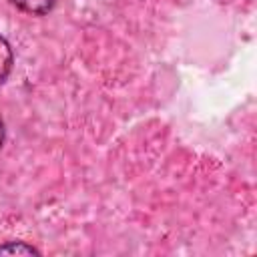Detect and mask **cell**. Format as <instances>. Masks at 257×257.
<instances>
[{
    "label": "cell",
    "mask_w": 257,
    "mask_h": 257,
    "mask_svg": "<svg viewBox=\"0 0 257 257\" xmlns=\"http://www.w3.org/2000/svg\"><path fill=\"white\" fill-rule=\"evenodd\" d=\"M10 2L28 14H46L54 6V0H10Z\"/></svg>",
    "instance_id": "obj_1"
},
{
    "label": "cell",
    "mask_w": 257,
    "mask_h": 257,
    "mask_svg": "<svg viewBox=\"0 0 257 257\" xmlns=\"http://www.w3.org/2000/svg\"><path fill=\"white\" fill-rule=\"evenodd\" d=\"M10 68H12V48H10V44L0 36V82L6 80Z\"/></svg>",
    "instance_id": "obj_2"
},
{
    "label": "cell",
    "mask_w": 257,
    "mask_h": 257,
    "mask_svg": "<svg viewBox=\"0 0 257 257\" xmlns=\"http://www.w3.org/2000/svg\"><path fill=\"white\" fill-rule=\"evenodd\" d=\"M2 143H4V122L0 118V147H2Z\"/></svg>",
    "instance_id": "obj_4"
},
{
    "label": "cell",
    "mask_w": 257,
    "mask_h": 257,
    "mask_svg": "<svg viewBox=\"0 0 257 257\" xmlns=\"http://www.w3.org/2000/svg\"><path fill=\"white\" fill-rule=\"evenodd\" d=\"M0 255H38V249H34L32 245H26L22 241L18 243H6L0 245Z\"/></svg>",
    "instance_id": "obj_3"
}]
</instances>
